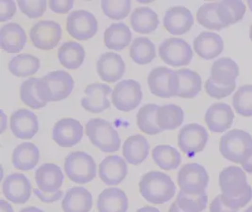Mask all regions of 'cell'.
Segmentation results:
<instances>
[{
	"mask_svg": "<svg viewBox=\"0 0 252 212\" xmlns=\"http://www.w3.org/2000/svg\"><path fill=\"white\" fill-rule=\"evenodd\" d=\"M184 110L174 104L163 105L158 108L156 122L161 131L175 130L184 123Z\"/></svg>",
	"mask_w": 252,
	"mask_h": 212,
	"instance_id": "cell-34",
	"label": "cell"
},
{
	"mask_svg": "<svg viewBox=\"0 0 252 212\" xmlns=\"http://www.w3.org/2000/svg\"><path fill=\"white\" fill-rule=\"evenodd\" d=\"M195 53L204 59L213 60L224 50V42L220 35L211 31H203L194 40Z\"/></svg>",
	"mask_w": 252,
	"mask_h": 212,
	"instance_id": "cell-25",
	"label": "cell"
},
{
	"mask_svg": "<svg viewBox=\"0 0 252 212\" xmlns=\"http://www.w3.org/2000/svg\"><path fill=\"white\" fill-rule=\"evenodd\" d=\"M75 87V81L68 72L58 70L49 72L39 78L36 89L39 97L44 102H57L68 97Z\"/></svg>",
	"mask_w": 252,
	"mask_h": 212,
	"instance_id": "cell-3",
	"label": "cell"
},
{
	"mask_svg": "<svg viewBox=\"0 0 252 212\" xmlns=\"http://www.w3.org/2000/svg\"><path fill=\"white\" fill-rule=\"evenodd\" d=\"M85 132L92 145L105 153L117 152L121 146L119 133L110 122L94 118L85 125Z\"/></svg>",
	"mask_w": 252,
	"mask_h": 212,
	"instance_id": "cell-5",
	"label": "cell"
},
{
	"mask_svg": "<svg viewBox=\"0 0 252 212\" xmlns=\"http://www.w3.org/2000/svg\"><path fill=\"white\" fill-rule=\"evenodd\" d=\"M175 202L184 212H202L208 205V196L206 193L192 195L181 190Z\"/></svg>",
	"mask_w": 252,
	"mask_h": 212,
	"instance_id": "cell-42",
	"label": "cell"
},
{
	"mask_svg": "<svg viewBox=\"0 0 252 212\" xmlns=\"http://www.w3.org/2000/svg\"><path fill=\"white\" fill-rule=\"evenodd\" d=\"M16 13V4L11 0L0 1V22L11 20Z\"/></svg>",
	"mask_w": 252,
	"mask_h": 212,
	"instance_id": "cell-47",
	"label": "cell"
},
{
	"mask_svg": "<svg viewBox=\"0 0 252 212\" xmlns=\"http://www.w3.org/2000/svg\"><path fill=\"white\" fill-rule=\"evenodd\" d=\"M246 11V5L239 0H226L218 2V17L225 28L242 20Z\"/></svg>",
	"mask_w": 252,
	"mask_h": 212,
	"instance_id": "cell-37",
	"label": "cell"
},
{
	"mask_svg": "<svg viewBox=\"0 0 252 212\" xmlns=\"http://www.w3.org/2000/svg\"><path fill=\"white\" fill-rule=\"evenodd\" d=\"M235 87H236V84L231 85L229 87L219 86L216 83H214L210 78L207 79L206 83H205V90H206L208 95H210L211 97L216 98V99H222V98L229 96V94L232 93V91H234Z\"/></svg>",
	"mask_w": 252,
	"mask_h": 212,
	"instance_id": "cell-46",
	"label": "cell"
},
{
	"mask_svg": "<svg viewBox=\"0 0 252 212\" xmlns=\"http://www.w3.org/2000/svg\"><path fill=\"white\" fill-rule=\"evenodd\" d=\"M194 25L191 11L184 6L169 8L163 16V27L172 35H183L190 31Z\"/></svg>",
	"mask_w": 252,
	"mask_h": 212,
	"instance_id": "cell-18",
	"label": "cell"
},
{
	"mask_svg": "<svg viewBox=\"0 0 252 212\" xmlns=\"http://www.w3.org/2000/svg\"><path fill=\"white\" fill-rule=\"evenodd\" d=\"M248 6L250 7V10L252 11V0H249L248 1Z\"/></svg>",
	"mask_w": 252,
	"mask_h": 212,
	"instance_id": "cell-56",
	"label": "cell"
},
{
	"mask_svg": "<svg viewBox=\"0 0 252 212\" xmlns=\"http://www.w3.org/2000/svg\"><path fill=\"white\" fill-rule=\"evenodd\" d=\"M40 160V150L32 143L17 145L12 152V165L20 171L34 169Z\"/></svg>",
	"mask_w": 252,
	"mask_h": 212,
	"instance_id": "cell-29",
	"label": "cell"
},
{
	"mask_svg": "<svg viewBox=\"0 0 252 212\" xmlns=\"http://www.w3.org/2000/svg\"><path fill=\"white\" fill-rule=\"evenodd\" d=\"M218 2L205 3L196 12V20L199 25L212 30H221L225 26L218 15Z\"/></svg>",
	"mask_w": 252,
	"mask_h": 212,
	"instance_id": "cell-40",
	"label": "cell"
},
{
	"mask_svg": "<svg viewBox=\"0 0 252 212\" xmlns=\"http://www.w3.org/2000/svg\"><path fill=\"white\" fill-rule=\"evenodd\" d=\"M41 66L37 57L25 53L13 57L9 62V71L17 78H27L35 75Z\"/></svg>",
	"mask_w": 252,
	"mask_h": 212,
	"instance_id": "cell-35",
	"label": "cell"
},
{
	"mask_svg": "<svg viewBox=\"0 0 252 212\" xmlns=\"http://www.w3.org/2000/svg\"><path fill=\"white\" fill-rule=\"evenodd\" d=\"M131 38V31L125 23H115L104 32V45L109 49L121 51L130 44Z\"/></svg>",
	"mask_w": 252,
	"mask_h": 212,
	"instance_id": "cell-31",
	"label": "cell"
},
{
	"mask_svg": "<svg viewBox=\"0 0 252 212\" xmlns=\"http://www.w3.org/2000/svg\"><path fill=\"white\" fill-rule=\"evenodd\" d=\"M250 38H251V40H252V27H251V29H250Z\"/></svg>",
	"mask_w": 252,
	"mask_h": 212,
	"instance_id": "cell-57",
	"label": "cell"
},
{
	"mask_svg": "<svg viewBox=\"0 0 252 212\" xmlns=\"http://www.w3.org/2000/svg\"><path fill=\"white\" fill-rule=\"evenodd\" d=\"M204 119L208 128L212 132L222 133L231 127L234 113L228 104L216 103L207 110Z\"/></svg>",
	"mask_w": 252,
	"mask_h": 212,
	"instance_id": "cell-21",
	"label": "cell"
},
{
	"mask_svg": "<svg viewBox=\"0 0 252 212\" xmlns=\"http://www.w3.org/2000/svg\"><path fill=\"white\" fill-rule=\"evenodd\" d=\"M151 155L156 165L164 171L176 170L182 163V155L171 145H157Z\"/></svg>",
	"mask_w": 252,
	"mask_h": 212,
	"instance_id": "cell-36",
	"label": "cell"
},
{
	"mask_svg": "<svg viewBox=\"0 0 252 212\" xmlns=\"http://www.w3.org/2000/svg\"><path fill=\"white\" fill-rule=\"evenodd\" d=\"M101 8L104 14L111 19L121 20L126 18L131 9V2L129 0L123 1H101Z\"/></svg>",
	"mask_w": 252,
	"mask_h": 212,
	"instance_id": "cell-44",
	"label": "cell"
},
{
	"mask_svg": "<svg viewBox=\"0 0 252 212\" xmlns=\"http://www.w3.org/2000/svg\"><path fill=\"white\" fill-rule=\"evenodd\" d=\"M219 151L229 161L243 164L252 156V135L241 129H232L221 137Z\"/></svg>",
	"mask_w": 252,
	"mask_h": 212,
	"instance_id": "cell-4",
	"label": "cell"
},
{
	"mask_svg": "<svg viewBox=\"0 0 252 212\" xmlns=\"http://www.w3.org/2000/svg\"><path fill=\"white\" fill-rule=\"evenodd\" d=\"M142 99L141 84L134 79L121 80L115 85L112 93L114 107L120 112H128L135 110Z\"/></svg>",
	"mask_w": 252,
	"mask_h": 212,
	"instance_id": "cell-8",
	"label": "cell"
},
{
	"mask_svg": "<svg viewBox=\"0 0 252 212\" xmlns=\"http://www.w3.org/2000/svg\"><path fill=\"white\" fill-rule=\"evenodd\" d=\"M49 7L51 11L56 12V13H61V14H65L68 11H71V9L74 6V1L73 0H63V1H59V0H51L49 1Z\"/></svg>",
	"mask_w": 252,
	"mask_h": 212,
	"instance_id": "cell-48",
	"label": "cell"
},
{
	"mask_svg": "<svg viewBox=\"0 0 252 212\" xmlns=\"http://www.w3.org/2000/svg\"><path fill=\"white\" fill-rule=\"evenodd\" d=\"M178 184L181 190L192 195L205 193L209 184L206 169L197 163H187L178 173Z\"/></svg>",
	"mask_w": 252,
	"mask_h": 212,
	"instance_id": "cell-7",
	"label": "cell"
},
{
	"mask_svg": "<svg viewBox=\"0 0 252 212\" xmlns=\"http://www.w3.org/2000/svg\"><path fill=\"white\" fill-rule=\"evenodd\" d=\"M176 190L172 179L168 175L157 171L145 174L139 182L141 195L153 205H162L170 201Z\"/></svg>",
	"mask_w": 252,
	"mask_h": 212,
	"instance_id": "cell-2",
	"label": "cell"
},
{
	"mask_svg": "<svg viewBox=\"0 0 252 212\" xmlns=\"http://www.w3.org/2000/svg\"><path fill=\"white\" fill-rule=\"evenodd\" d=\"M64 171L72 182L87 184L95 179L96 164L91 155L83 151H75L65 157Z\"/></svg>",
	"mask_w": 252,
	"mask_h": 212,
	"instance_id": "cell-6",
	"label": "cell"
},
{
	"mask_svg": "<svg viewBox=\"0 0 252 212\" xmlns=\"http://www.w3.org/2000/svg\"><path fill=\"white\" fill-rule=\"evenodd\" d=\"M32 190L30 179L19 173L9 175L2 184L4 196L16 205H23L29 201Z\"/></svg>",
	"mask_w": 252,
	"mask_h": 212,
	"instance_id": "cell-14",
	"label": "cell"
},
{
	"mask_svg": "<svg viewBox=\"0 0 252 212\" xmlns=\"http://www.w3.org/2000/svg\"><path fill=\"white\" fill-rule=\"evenodd\" d=\"M173 70L165 66H159L151 70L148 77V84L152 94L160 98H171L170 79Z\"/></svg>",
	"mask_w": 252,
	"mask_h": 212,
	"instance_id": "cell-30",
	"label": "cell"
},
{
	"mask_svg": "<svg viewBox=\"0 0 252 212\" xmlns=\"http://www.w3.org/2000/svg\"><path fill=\"white\" fill-rule=\"evenodd\" d=\"M201 78L198 73L190 69L174 71L170 79V92L173 96L186 99L195 97L201 91Z\"/></svg>",
	"mask_w": 252,
	"mask_h": 212,
	"instance_id": "cell-10",
	"label": "cell"
},
{
	"mask_svg": "<svg viewBox=\"0 0 252 212\" xmlns=\"http://www.w3.org/2000/svg\"><path fill=\"white\" fill-rule=\"evenodd\" d=\"M39 78H31L24 81L20 87V98L24 104L33 110H41L46 107L47 103L41 100L38 95L36 85Z\"/></svg>",
	"mask_w": 252,
	"mask_h": 212,
	"instance_id": "cell-41",
	"label": "cell"
},
{
	"mask_svg": "<svg viewBox=\"0 0 252 212\" xmlns=\"http://www.w3.org/2000/svg\"><path fill=\"white\" fill-rule=\"evenodd\" d=\"M96 71L103 81L114 83L124 76L126 65L120 55L114 52H106L98 58Z\"/></svg>",
	"mask_w": 252,
	"mask_h": 212,
	"instance_id": "cell-20",
	"label": "cell"
},
{
	"mask_svg": "<svg viewBox=\"0 0 252 212\" xmlns=\"http://www.w3.org/2000/svg\"><path fill=\"white\" fill-rule=\"evenodd\" d=\"M149 143L143 135H132L125 141L122 151L126 162L139 165L144 162L149 154Z\"/></svg>",
	"mask_w": 252,
	"mask_h": 212,
	"instance_id": "cell-27",
	"label": "cell"
},
{
	"mask_svg": "<svg viewBox=\"0 0 252 212\" xmlns=\"http://www.w3.org/2000/svg\"><path fill=\"white\" fill-rule=\"evenodd\" d=\"M98 212H126L128 199L126 193L118 188H108L100 192L97 198Z\"/></svg>",
	"mask_w": 252,
	"mask_h": 212,
	"instance_id": "cell-28",
	"label": "cell"
},
{
	"mask_svg": "<svg viewBox=\"0 0 252 212\" xmlns=\"http://www.w3.org/2000/svg\"><path fill=\"white\" fill-rule=\"evenodd\" d=\"M238 211H234L229 208L222 199V195L219 194L210 205V212H237Z\"/></svg>",
	"mask_w": 252,
	"mask_h": 212,
	"instance_id": "cell-50",
	"label": "cell"
},
{
	"mask_svg": "<svg viewBox=\"0 0 252 212\" xmlns=\"http://www.w3.org/2000/svg\"><path fill=\"white\" fill-rule=\"evenodd\" d=\"M33 192H34L35 195L44 203H47V204H50V203H54V202H57L63 197V191L62 190H58L55 192H51V193H48V192H44L41 190H39L38 188L37 189H33Z\"/></svg>",
	"mask_w": 252,
	"mask_h": 212,
	"instance_id": "cell-49",
	"label": "cell"
},
{
	"mask_svg": "<svg viewBox=\"0 0 252 212\" xmlns=\"http://www.w3.org/2000/svg\"><path fill=\"white\" fill-rule=\"evenodd\" d=\"M1 48L7 53L16 54L23 50L27 44V35L23 28L16 23L5 24L0 30Z\"/></svg>",
	"mask_w": 252,
	"mask_h": 212,
	"instance_id": "cell-23",
	"label": "cell"
},
{
	"mask_svg": "<svg viewBox=\"0 0 252 212\" xmlns=\"http://www.w3.org/2000/svg\"><path fill=\"white\" fill-rule=\"evenodd\" d=\"M63 37V29L59 23L44 20L35 23L30 31L31 41L36 48L51 50L55 48Z\"/></svg>",
	"mask_w": 252,
	"mask_h": 212,
	"instance_id": "cell-13",
	"label": "cell"
},
{
	"mask_svg": "<svg viewBox=\"0 0 252 212\" xmlns=\"http://www.w3.org/2000/svg\"><path fill=\"white\" fill-rule=\"evenodd\" d=\"M85 97L81 99L82 108L91 113H101L111 107L108 96L113 93V90L103 83L89 84L85 90Z\"/></svg>",
	"mask_w": 252,
	"mask_h": 212,
	"instance_id": "cell-16",
	"label": "cell"
},
{
	"mask_svg": "<svg viewBox=\"0 0 252 212\" xmlns=\"http://www.w3.org/2000/svg\"><path fill=\"white\" fill-rule=\"evenodd\" d=\"M83 126L76 119L64 118L54 124L52 139L61 147H73L78 145L83 137Z\"/></svg>",
	"mask_w": 252,
	"mask_h": 212,
	"instance_id": "cell-15",
	"label": "cell"
},
{
	"mask_svg": "<svg viewBox=\"0 0 252 212\" xmlns=\"http://www.w3.org/2000/svg\"><path fill=\"white\" fill-rule=\"evenodd\" d=\"M85 50L82 45L77 42H65L58 50V59L60 63L69 70L80 68L85 60Z\"/></svg>",
	"mask_w": 252,
	"mask_h": 212,
	"instance_id": "cell-33",
	"label": "cell"
},
{
	"mask_svg": "<svg viewBox=\"0 0 252 212\" xmlns=\"http://www.w3.org/2000/svg\"><path fill=\"white\" fill-rule=\"evenodd\" d=\"M19 9L26 14L29 18L35 19L42 17L46 10V1H22L19 0L17 2Z\"/></svg>",
	"mask_w": 252,
	"mask_h": 212,
	"instance_id": "cell-45",
	"label": "cell"
},
{
	"mask_svg": "<svg viewBox=\"0 0 252 212\" xmlns=\"http://www.w3.org/2000/svg\"><path fill=\"white\" fill-rule=\"evenodd\" d=\"M20 212H44L42 210L36 208V207H28V208H25L23 210H21Z\"/></svg>",
	"mask_w": 252,
	"mask_h": 212,
	"instance_id": "cell-54",
	"label": "cell"
},
{
	"mask_svg": "<svg viewBox=\"0 0 252 212\" xmlns=\"http://www.w3.org/2000/svg\"><path fill=\"white\" fill-rule=\"evenodd\" d=\"M127 175L126 160L117 155L106 156L98 166V176L108 186L119 185Z\"/></svg>",
	"mask_w": 252,
	"mask_h": 212,
	"instance_id": "cell-19",
	"label": "cell"
},
{
	"mask_svg": "<svg viewBox=\"0 0 252 212\" xmlns=\"http://www.w3.org/2000/svg\"><path fill=\"white\" fill-rule=\"evenodd\" d=\"M66 30L70 36L79 41H87L98 30V23L90 11H72L66 19Z\"/></svg>",
	"mask_w": 252,
	"mask_h": 212,
	"instance_id": "cell-12",
	"label": "cell"
},
{
	"mask_svg": "<svg viewBox=\"0 0 252 212\" xmlns=\"http://www.w3.org/2000/svg\"><path fill=\"white\" fill-rule=\"evenodd\" d=\"M0 211L1 212H14L11 204L5 200L0 201Z\"/></svg>",
	"mask_w": 252,
	"mask_h": 212,
	"instance_id": "cell-52",
	"label": "cell"
},
{
	"mask_svg": "<svg viewBox=\"0 0 252 212\" xmlns=\"http://www.w3.org/2000/svg\"><path fill=\"white\" fill-rule=\"evenodd\" d=\"M239 76V66L230 58H221L216 61L211 68L212 81L222 87L235 85V80Z\"/></svg>",
	"mask_w": 252,
	"mask_h": 212,
	"instance_id": "cell-24",
	"label": "cell"
},
{
	"mask_svg": "<svg viewBox=\"0 0 252 212\" xmlns=\"http://www.w3.org/2000/svg\"><path fill=\"white\" fill-rule=\"evenodd\" d=\"M168 212H184L178 206V204L176 202H174L173 204H171L170 208H169V211Z\"/></svg>",
	"mask_w": 252,
	"mask_h": 212,
	"instance_id": "cell-55",
	"label": "cell"
},
{
	"mask_svg": "<svg viewBox=\"0 0 252 212\" xmlns=\"http://www.w3.org/2000/svg\"><path fill=\"white\" fill-rule=\"evenodd\" d=\"M161 61L173 67L190 64L193 60V50L190 45L181 38H169L159 45Z\"/></svg>",
	"mask_w": 252,
	"mask_h": 212,
	"instance_id": "cell-9",
	"label": "cell"
},
{
	"mask_svg": "<svg viewBox=\"0 0 252 212\" xmlns=\"http://www.w3.org/2000/svg\"><path fill=\"white\" fill-rule=\"evenodd\" d=\"M232 105L237 114L244 117H252V85L241 86L232 97Z\"/></svg>",
	"mask_w": 252,
	"mask_h": 212,
	"instance_id": "cell-43",
	"label": "cell"
},
{
	"mask_svg": "<svg viewBox=\"0 0 252 212\" xmlns=\"http://www.w3.org/2000/svg\"><path fill=\"white\" fill-rule=\"evenodd\" d=\"M242 165V168L245 172H247L248 174L252 175V156H250Z\"/></svg>",
	"mask_w": 252,
	"mask_h": 212,
	"instance_id": "cell-51",
	"label": "cell"
},
{
	"mask_svg": "<svg viewBox=\"0 0 252 212\" xmlns=\"http://www.w3.org/2000/svg\"><path fill=\"white\" fill-rule=\"evenodd\" d=\"M92 208V193L83 187L69 189L62 202L63 212H90Z\"/></svg>",
	"mask_w": 252,
	"mask_h": 212,
	"instance_id": "cell-26",
	"label": "cell"
},
{
	"mask_svg": "<svg viewBox=\"0 0 252 212\" xmlns=\"http://www.w3.org/2000/svg\"><path fill=\"white\" fill-rule=\"evenodd\" d=\"M129 56L137 64H149L156 58V46L149 38L138 37L130 45Z\"/></svg>",
	"mask_w": 252,
	"mask_h": 212,
	"instance_id": "cell-38",
	"label": "cell"
},
{
	"mask_svg": "<svg viewBox=\"0 0 252 212\" xmlns=\"http://www.w3.org/2000/svg\"><path fill=\"white\" fill-rule=\"evenodd\" d=\"M209 140L206 128L198 123L184 125L178 135V145L182 152L189 157L204 150Z\"/></svg>",
	"mask_w": 252,
	"mask_h": 212,
	"instance_id": "cell-11",
	"label": "cell"
},
{
	"mask_svg": "<svg viewBox=\"0 0 252 212\" xmlns=\"http://www.w3.org/2000/svg\"><path fill=\"white\" fill-rule=\"evenodd\" d=\"M244 212H252V207H250V208H249L247 211H245Z\"/></svg>",
	"mask_w": 252,
	"mask_h": 212,
	"instance_id": "cell-58",
	"label": "cell"
},
{
	"mask_svg": "<svg viewBox=\"0 0 252 212\" xmlns=\"http://www.w3.org/2000/svg\"><path fill=\"white\" fill-rule=\"evenodd\" d=\"M219 187L224 203L234 211H239L252 199V188L244 170L236 166L223 169L219 175Z\"/></svg>",
	"mask_w": 252,
	"mask_h": 212,
	"instance_id": "cell-1",
	"label": "cell"
},
{
	"mask_svg": "<svg viewBox=\"0 0 252 212\" xmlns=\"http://www.w3.org/2000/svg\"><path fill=\"white\" fill-rule=\"evenodd\" d=\"M136 212H160L157 208H154V207H144V208H141L139 209Z\"/></svg>",
	"mask_w": 252,
	"mask_h": 212,
	"instance_id": "cell-53",
	"label": "cell"
},
{
	"mask_svg": "<svg viewBox=\"0 0 252 212\" xmlns=\"http://www.w3.org/2000/svg\"><path fill=\"white\" fill-rule=\"evenodd\" d=\"M35 181L39 190L44 192H55L62 188L64 176L60 166L54 163H45L35 172Z\"/></svg>",
	"mask_w": 252,
	"mask_h": 212,
	"instance_id": "cell-22",
	"label": "cell"
},
{
	"mask_svg": "<svg viewBox=\"0 0 252 212\" xmlns=\"http://www.w3.org/2000/svg\"><path fill=\"white\" fill-rule=\"evenodd\" d=\"M158 108L156 104H147L139 110L136 116L137 126L145 134L157 135L162 132L156 122Z\"/></svg>",
	"mask_w": 252,
	"mask_h": 212,
	"instance_id": "cell-39",
	"label": "cell"
},
{
	"mask_svg": "<svg viewBox=\"0 0 252 212\" xmlns=\"http://www.w3.org/2000/svg\"><path fill=\"white\" fill-rule=\"evenodd\" d=\"M159 24L158 14L149 7L136 8L130 16L131 28L138 33H151L157 30Z\"/></svg>",
	"mask_w": 252,
	"mask_h": 212,
	"instance_id": "cell-32",
	"label": "cell"
},
{
	"mask_svg": "<svg viewBox=\"0 0 252 212\" xmlns=\"http://www.w3.org/2000/svg\"><path fill=\"white\" fill-rule=\"evenodd\" d=\"M12 134L18 139L31 140L39 131V121L34 112L20 109L12 112L10 120Z\"/></svg>",
	"mask_w": 252,
	"mask_h": 212,
	"instance_id": "cell-17",
	"label": "cell"
}]
</instances>
